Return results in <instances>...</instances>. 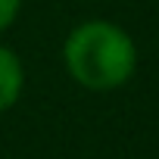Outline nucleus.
Instances as JSON below:
<instances>
[{
	"label": "nucleus",
	"mask_w": 159,
	"mask_h": 159,
	"mask_svg": "<svg viewBox=\"0 0 159 159\" xmlns=\"http://www.w3.org/2000/svg\"><path fill=\"white\" fill-rule=\"evenodd\" d=\"M137 44L134 38L106 19L78 22L62 44V62L75 84L84 91H116L128 84L137 72Z\"/></svg>",
	"instance_id": "nucleus-1"
},
{
	"label": "nucleus",
	"mask_w": 159,
	"mask_h": 159,
	"mask_svg": "<svg viewBox=\"0 0 159 159\" xmlns=\"http://www.w3.org/2000/svg\"><path fill=\"white\" fill-rule=\"evenodd\" d=\"M25 91V66L16 56V50L0 44V116L13 109Z\"/></svg>",
	"instance_id": "nucleus-2"
},
{
	"label": "nucleus",
	"mask_w": 159,
	"mask_h": 159,
	"mask_svg": "<svg viewBox=\"0 0 159 159\" xmlns=\"http://www.w3.org/2000/svg\"><path fill=\"white\" fill-rule=\"evenodd\" d=\"M22 13V0H0V34L10 31Z\"/></svg>",
	"instance_id": "nucleus-3"
}]
</instances>
